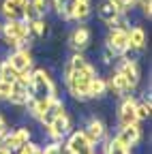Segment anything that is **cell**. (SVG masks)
Returning <instances> with one entry per match:
<instances>
[{
    "mask_svg": "<svg viewBox=\"0 0 152 154\" xmlns=\"http://www.w3.org/2000/svg\"><path fill=\"white\" fill-rule=\"evenodd\" d=\"M92 77H97V73H94V69L88 64L86 58L79 56V54H75L64 66L67 88H69L71 96H75V99H79V101L88 99V86L92 82Z\"/></svg>",
    "mask_w": 152,
    "mask_h": 154,
    "instance_id": "obj_1",
    "label": "cell"
},
{
    "mask_svg": "<svg viewBox=\"0 0 152 154\" xmlns=\"http://www.w3.org/2000/svg\"><path fill=\"white\" fill-rule=\"evenodd\" d=\"M28 92H30V101H43V99H54L56 96V86L45 69H36L32 73Z\"/></svg>",
    "mask_w": 152,
    "mask_h": 154,
    "instance_id": "obj_2",
    "label": "cell"
},
{
    "mask_svg": "<svg viewBox=\"0 0 152 154\" xmlns=\"http://www.w3.org/2000/svg\"><path fill=\"white\" fill-rule=\"evenodd\" d=\"M28 34H30V28H28V22L24 19H11L2 26V36L5 41L13 47H24L26 41H28Z\"/></svg>",
    "mask_w": 152,
    "mask_h": 154,
    "instance_id": "obj_3",
    "label": "cell"
},
{
    "mask_svg": "<svg viewBox=\"0 0 152 154\" xmlns=\"http://www.w3.org/2000/svg\"><path fill=\"white\" fill-rule=\"evenodd\" d=\"M69 154H94V143L88 139V135L84 131H75L69 135V139L64 143Z\"/></svg>",
    "mask_w": 152,
    "mask_h": 154,
    "instance_id": "obj_4",
    "label": "cell"
},
{
    "mask_svg": "<svg viewBox=\"0 0 152 154\" xmlns=\"http://www.w3.org/2000/svg\"><path fill=\"white\" fill-rule=\"evenodd\" d=\"M107 49L113 56H122L126 54L129 47V30L124 28H111V32L107 34Z\"/></svg>",
    "mask_w": 152,
    "mask_h": 154,
    "instance_id": "obj_5",
    "label": "cell"
},
{
    "mask_svg": "<svg viewBox=\"0 0 152 154\" xmlns=\"http://www.w3.org/2000/svg\"><path fill=\"white\" fill-rule=\"evenodd\" d=\"M116 139L124 146V148H133V146H137L139 139H141V128L137 122H133V124H124L120 126L118 135H116Z\"/></svg>",
    "mask_w": 152,
    "mask_h": 154,
    "instance_id": "obj_6",
    "label": "cell"
},
{
    "mask_svg": "<svg viewBox=\"0 0 152 154\" xmlns=\"http://www.w3.org/2000/svg\"><path fill=\"white\" fill-rule=\"evenodd\" d=\"M47 133H49V137L54 139V141H62L64 137H69L71 135V118L67 113H62V116H58L49 126H47Z\"/></svg>",
    "mask_w": 152,
    "mask_h": 154,
    "instance_id": "obj_7",
    "label": "cell"
},
{
    "mask_svg": "<svg viewBox=\"0 0 152 154\" xmlns=\"http://www.w3.org/2000/svg\"><path fill=\"white\" fill-rule=\"evenodd\" d=\"M28 141H30V128H17L13 133H7L5 137H2V141H0V146L9 148L11 152H17L24 143H28Z\"/></svg>",
    "mask_w": 152,
    "mask_h": 154,
    "instance_id": "obj_8",
    "label": "cell"
},
{
    "mask_svg": "<svg viewBox=\"0 0 152 154\" xmlns=\"http://www.w3.org/2000/svg\"><path fill=\"white\" fill-rule=\"evenodd\" d=\"M26 7H28V0H2L0 11L11 22V19H24L26 17Z\"/></svg>",
    "mask_w": 152,
    "mask_h": 154,
    "instance_id": "obj_9",
    "label": "cell"
},
{
    "mask_svg": "<svg viewBox=\"0 0 152 154\" xmlns=\"http://www.w3.org/2000/svg\"><path fill=\"white\" fill-rule=\"evenodd\" d=\"M7 62L11 64V69H13L15 73H24V71H30V66H32V56H30L28 49L20 47V49H15V51L7 58Z\"/></svg>",
    "mask_w": 152,
    "mask_h": 154,
    "instance_id": "obj_10",
    "label": "cell"
},
{
    "mask_svg": "<svg viewBox=\"0 0 152 154\" xmlns=\"http://www.w3.org/2000/svg\"><path fill=\"white\" fill-rule=\"evenodd\" d=\"M99 17L103 19L105 24H109V26L113 28V26L118 24V19L122 17V11H120L116 5H113L111 0H105V2L99 5Z\"/></svg>",
    "mask_w": 152,
    "mask_h": 154,
    "instance_id": "obj_11",
    "label": "cell"
},
{
    "mask_svg": "<svg viewBox=\"0 0 152 154\" xmlns=\"http://www.w3.org/2000/svg\"><path fill=\"white\" fill-rule=\"evenodd\" d=\"M116 73H120V75L124 77V79L131 84V88H135V86L139 84V77H141L139 66H137V62H135V60H122Z\"/></svg>",
    "mask_w": 152,
    "mask_h": 154,
    "instance_id": "obj_12",
    "label": "cell"
},
{
    "mask_svg": "<svg viewBox=\"0 0 152 154\" xmlns=\"http://www.w3.org/2000/svg\"><path fill=\"white\" fill-rule=\"evenodd\" d=\"M135 105H137V101L131 99V96H126V99L120 103V109H118V122H120V126L137 122V118H135Z\"/></svg>",
    "mask_w": 152,
    "mask_h": 154,
    "instance_id": "obj_13",
    "label": "cell"
},
{
    "mask_svg": "<svg viewBox=\"0 0 152 154\" xmlns=\"http://www.w3.org/2000/svg\"><path fill=\"white\" fill-rule=\"evenodd\" d=\"M62 113H67L64 111V105H62V101H58L54 96V99L49 101V105L45 107V111L41 113V118H39V122L43 124V126H49L56 118H58V116H62Z\"/></svg>",
    "mask_w": 152,
    "mask_h": 154,
    "instance_id": "obj_14",
    "label": "cell"
},
{
    "mask_svg": "<svg viewBox=\"0 0 152 154\" xmlns=\"http://www.w3.org/2000/svg\"><path fill=\"white\" fill-rule=\"evenodd\" d=\"M7 101H11L13 105H28V101H30V92H28V86H24L22 82H13L11 84V92H9V99Z\"/></svg>",
    "mask_w": 152,
    "mask_h": 154,
    "instance_id": "obj_15",
    "label": "cell"
},
{
    "mask_svg": "<svg viewBox=\"0 0 152 154\" xmlns=\"http://www.w3.org/2000/svg\"><path fill=\"white\" fill-rule=\"evenodd\" d=\"M84 133L88 135V139H90L92 143H97V141H101V139L105 137L107 128H105V124H103L99 118H90L88 124H86V131H84Z\"/></svg>",
    "mask_w": 152,
    "mask_h": 154,
    "instance_id": "obj_16",
    "label": "cell"
},
{
    "mask_svg": "<svg viewBox=\"0 0 152 154\" xmlns=\"http://www.w3.org/2000/svg\"><path fill=\"white\" fill-rule=\"evenodd\" d=\"M88 45H90V30H88L86 26L75 28L73 34H71V47L77 49V51H82V49H86Z\"/></svg>",
    "mask_w": 152,
    "mask_h": 154,
    "instance_id": "obj_17",
    "label": "cell"
},
{
    "mask_svg": "<svg viewBox=\"0 0 152 154\" xmlns=\"http://www.w3.org/2000/svg\"><path fill=\"white\" fill-rule=\"evenodd\" d=\"M107 88H111V90H113V94H126V92H131V90H133V88H131V84L124 79L120 73H113V75L109 77Z\"/></svg>",
    "mask_w": 152,
    "mask_h": 154,
    "instance_id": "obj_18",
    "label": "cell"
},
{
    "mask_svg": "<svg viewBox=\"0 0 152 154\" xmlns=\"http://www.w3.org/2000/svg\"><path fill=\"white\" fill-rule=\"evenodd\" d=\"M144 45H146V32H144V28H139V26L131 28L129 30V47L141 49Z\"/></svg>",
    "mask_w": 152,
    "mask_h": 154,
    "instance_id": "obj_19",
    "label": "cell"
},
{
    "mask_svg": "<svg viewBox=\"0 0 152 154\" xmlns=\"http://www.w3.org/2000/svg\"><path fill=\"white\" fill-rule=\"evenodd\" d=\"M107 92V82L101 77H92V82L88 86V99H99Z\"/></svg>",
    "mask_w": 152,
    "mask_h": 154,
    "instance_id": "obj_20",
    "label": "cell"
},
{
    "mask_svg": "<svg viewBox=\"0 0 152 154\" xmlns=\"http://www.w3.org/2000/svg\"><path fill=\"white\" fill-rule=\"evenodd\" d=\"M17 75H20V73H15L7 60H5V62H0V82L13 84V82H17Z\"/></svg>",
    "mask_w": 152,
    "mask_h": 154,
    "instance_id": "obj_21",
    "label": "cell"
},
{
    "mask_svg": "<svg viewBox=\"0 0 152 154\" xmlns=\"http://www.w3.org/2000/svg\"><path fill=\"white\" fill-rule=\"evenodd\" d=\"M105 154H131V152H129V148H124L116 137H113V139H109L105 143Z\"/></svg>",
    "mask_w": 152,
    "mask_h": 154,
    "instance_id": "obj_22",
    "label": "cell"
},
{
    "mask_svg": "<svg viewBox=\"0 0 152 154\" xmlns=\"http://www.w3.org/2000/svg\"><path fill=\"white\" fill-rule=\"evenodd\" d=\"M135 118H137V122L150 118V101H141L135 105Z\"/></svg>",
    "mask_w": 152,
    "mask_h": 154,
    "instance_id": "obj_23",
    "label": "cell"
},
{
    "mask_svg": "<svg viewBox=\"0 0 152 154\" xmlns=\"http://www.w3.org/2000/svg\"><path fill=\"white\" fill-rule=\"evenodd\" d=\"M28 28L36 34V36H45L47 34V24L43 22V17H39V19H32V22H28Z\"/></svg>",
    "mask_w": 152,
    "mask_h": 154,
    "instance_id": "obj_24",
    "label": "cell"
},
{
    "mask_svg": "<svg viewBox=\"0 0 152 154\" xmlns=\"http://www.w3.org/2000/svg\"><path fill=\"white\" fill-rule=\"evenodd\" d=\"M43 154H69V152H67V148L62 146V141H54V143L45 146Z\"/></svg>",
    "mask_w": 152,
    "mask_h": 154,
    "instance_id": "obj_25",
    "label": "cell"
},
{
    "mask_svg": "<svg viewBox=\"0 0 152 154\" xmlns=\"http://www.w3.org/2000/svg\"><path fill=\"white\" fill-rule=\"evenodd\" d=\"M36 150H39V146L32 143V141H28V143H24L20 150H17V154H34Z\"/></svg>",
    "mask_w": 152,
    "mask_h": 154,
    "instance_id": "obj_26",
    "label": "cell"
},
{
    "mask_svg": "<svg viewBox=\"0 0 152 154\" xmlns=\"http://www.w3.org/2000/svg\"><path fill=\"white\" fill-rule=\"evenodd\" d=\"M111 2H113V5H116V7H118L120 11H126L129 7H133V5H135V2H137V0H111Z\"/></svg>",
    "mask_w": 152,
    "mask_h": 154,
    "instance_id": "obj_27",
    "label": "cell"
},
{
    "mask_svg": "<svg viewBox=\"0 0 152 154\" xmlns=\"http://www.w3.org/2000/svg\"><path fill=\"white\" fill-rule=\"evenodd\" d=\"M9 92H11V84H7V82H0V101L9 99Z\"/></svg>",
    "mask_w": 152,
    "mask_h": 154,
    "instance_id": "obj_28",
    "label": "cell"
},
{
    "mask_svg": "<svg viewBox=\"0 0 152 154\" xmlns=\"http://www.w3.org/2000/svg\"><path fill=\"white\" fill-rule=\"evenodd\" d=\"M139 5H141V11H144V15H148L150 17V9H152V0H139Z\"/></svg>",
    "mask_w": 152,
    "mask_h": 154,
    "instance_id": "obj_29",
    "label": "cell"
},
{
    "mask_svg": "<svg viewBox=\"0 0 152 154\" xmlns=\"http://www.w3.org/2000/svg\"><path fill=\"white\" fill-rule=\"evenodd\" d=\"M7 135V120L0 116V141H2V137Z\"/></svg>",
    "mask_w": 152,
    "mask_h": 154,
    "instance_id": "obj_30",
    "label": "cell"
},
{
    "mask_svg": "<svg viewBox=\"0 0 152 154\" xmlns=\"http://www.w3.org/2000/svg\"><path fill=\"white\" fill-rule=\"evenodd\" d=\"M54 2V9L58 11V13H62V9H64V5H67V0H51Z\"/></svg>",
    "mask_w": 152,
    "mask_h": 154,
    "instance_id": "obj_31",
    "label": "cell"
},
{
    "mask_svg": "<svg viewBox=\"0 0 152 154\" xmlns=\"http://www.w3.org/2000/svg\"><path fill=\"white\" fill-rule=\"evenodd\" d=\"M0 154H13L9 148H5V146H0Z\"/></svg>",
    "mask_w": 152,
    "mask_h": 154,
    "instance_id": "obj_32",
    "label": "cell"
}]
</instances>
